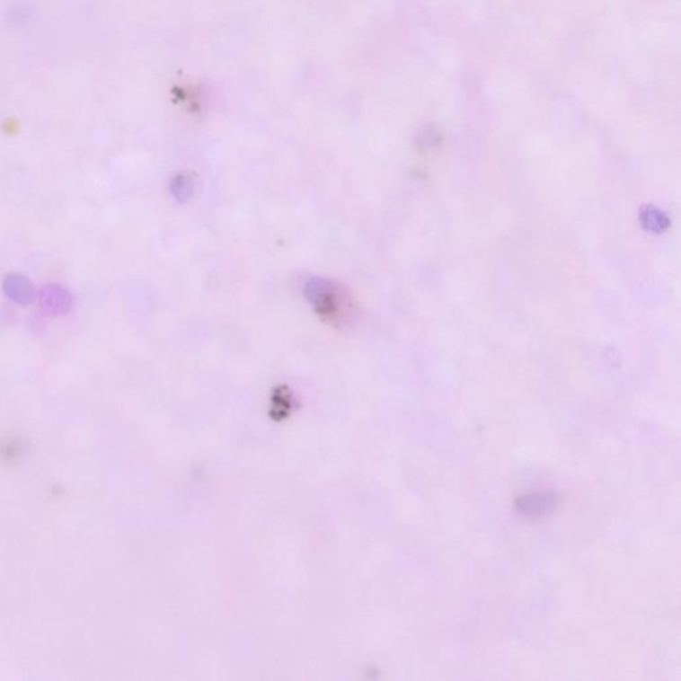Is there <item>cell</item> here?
<instances>
[{"label": "cell", "instance_id": "3957f363", "mask_svg": "<svg viewBox=\"0 0 681 681\" xmlns=\"http://www.w3.org/2000/svg\"><path fill=\"white\" fill-rule=\"evenodd\" d=\"M2 289L5 297L11 303L18 304V305H30V304L34 303L36 296H38L31 279L23 274H8L3 279Z\"/></svg>", "mask_w": 681, "mask_h": 681}, {"label": "cell", "instance_id": "277c9868", "mask_svg": "<svg viewBox=\"0 0 681 681\" xmlns=\"http://www.w3.org/2000/svg\"><path fill=\"white\" fill-rule=\"evenodd\" d=\"M553 505V498L544 494L527 495V497L517 500V509L523 514L530 515V517L544 515V512L551 510Z\"/></svg>", "mask_w": 681, "mask_h": 681}, {"label": "cell", "instance_id": "7a4b0ae2", "mask_svg": "<svg viewBox=\"0 0 681 681\" xmlns=\"http://www.w3.org/2000/svg\"><path fill=\"white\" fill-rule=\"evenodd\" d=\"M39 304L41 312L49 315L67 314L74 305L71 292L62 285L49 284L39 292Z\"/></svg>", "mask_w": 681, "mask_h": 681}, {"label": "cell", "instance_id": "6da1fadb", "mask_svg": "<svg viewBox=\"0 0 681 681\" xmlns=\"http://www.w3.org/2000/svg\"><path fill=\"white\" fill-rule=\"evenodd\" d=\"M307 295L312 297L313 303L323 314L331 315L336 320L343 310H348V298H345L343 292H340L331 282H310Z\"/></svg>", "mask_w": 681, "mask_h": 681}]
</instances>
